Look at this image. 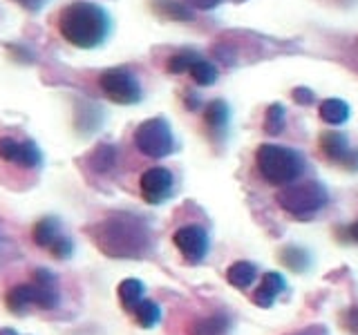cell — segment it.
<instances>
[{
    "label": "cell",
    "mask_w": 358,
    "mask_h": 335,
    "mask_svg": "<svg viewBox=\"0 0 358 335\" xmlns=\"http://www.w3.org/2000/svg\"><path fill=\"white\" fill-rule=\"evenodd\" d=\"M293 98L300 105H311L313 103V92H311V89H307V87H295L293 89Z\"/></svg>",
    "instance_id": "obj_30"
},
{
    "label": "cell",
    "mask_w": 358,
    "mask_h": 335,
    "mask_svg": "<svg viewBox=\"0 0 358 335\" xmlns=\"http://www.w3.org/2000/svg\"><path fill=\"white\" fill-rule=\"evenodd\" d=\"M16 3L21 7H25L27 12H41L48 0H16Z\"/></svg>",
    "instance_id": "obj_31"
},
{
    "label": "cell",
    "mask_w": 358,
    "mask_h": 335,
    "mask_svg": "<svg viewBox=\"0 0 358 335\" xmlns=\"http://www.w3.org/2000/svg\"><path fill=\"white\" fill-rule=\"evenodd\" d=\"M134 320H137L139 327L152 329V327H155V324H159V320H161V309H159V304H155L152 300H141L137 306H134Z\"/></svg>",
    "instance_id": "obj_16"
},
{
    "label": "cell",
    "mask_w": 358,
    "mask_h": 335,
    "mask_svg": "<svg viewBox=\"0 0 358 335\" xmlns=\"http://www.w3.org/2000/svg\"><path fill=\"white\" fill-rule=\"evenodd\" d=\"M255 164L264 181L273 186L291 184L302 172V157L298 152L284 146H275V143H264L257 148Z\"/></svg>",
    "instance_id": "obj_3"
},
{
    "label": "cell",
    "mask_w": 358,
    "mask_h": 335,
    "mask_svg": "<svg viewBox=\"0 0 358 335\" xmlns=\"http://www.w3.org/2000/svg\"><path fill=\"white\" fill-rule=\"evenodd\" d=\"M257 270L251 261H235L229 270H227V279L235 286V288H249L255 282Z\"/></svg>",
    "instance_id": "obj_13"
},
{
    "label": "cell",
    "mask_w": 358,
    "mask_h": 335,
    "mask_svg": "<svg viewBox=\"0 0 358 335\" xmlns=\"http://www.w3.org/2000/svg\"><path fill=\"white\" fill-rule=\"evenodd\" d=\"M152 5H155V9L159 14H164L168 18H175V21H191L193 18V14L188 12L186 7L173 3V0H155Z\"/></svg>",
    "instance_id": "obj_24"
},
{
    "label": "cell",
    "mask_w": 358,
    "mask_h": 335,
    "mask_svg": "<svg viewBox=\"0 0 358 335\" xmlns=\"http://www.w3.org/2000/svg\"><path fill=\"white\" fill-rule=\"evenodd\" d=\"M347 327H349V331L358 335V306L349 311V315H347Z\"/></svg>",
    "instance_id": "obj_33"
},
{
    "label": "cell",
    "mask_w": 358,
    "mask_h": 335,
    "mask_svg": "<svg viewBox=\"0 0 358 335\" xmlns=\"http://www.w3.org/2000/svg\"><path fill=\"white\" fill-rule=\"evenodd\" d=\"M96 248L114 259H137L150 248V230L139 217L114 215L96 224L92 230Z\"/></svg>",
    "instance_id": "obj_1"
},
{
    "label": "cell",
    "mask_w": 358,
    "mask_h": 335,
    "mask_svg": "<svg viewBox=\"0 0 358 335\" xmlns=\"http://www.w3.org/2000/svg\"><path fill=\"white\" fill-rule=\"evenodd\" d=\"M206 123L213 130H224L229 123V105L224 101H213L206 107Z\"/></svg>",
    "instance_id": "obj_18"
},
{
    "label": "cell",
    "mask_w": 358,
    "mask_h": 335,
    "mask_svg": "<svg viewBox=\"0 0 358 335\" xmlns=\"http://www.w3.org/2000/svg\"><path fill=\"white\" fill-rule=\"evenodd\" d=\"M325 202H327L325 188L316 184V181L289 186L282 193H277V204H280L282 210H286L293 217H309L313 213H318L325 206Z\"/></svg>",
    "instance_id": "obj_4"
},
{
    "label": "cell",
    "mask_w": 358,
    "mask_h": 335,
    "mask_svg": "<svg viewBox=\"0 0 358 335\" xmlns=\"http://www.w3.org/2000/svg\"><path fill=\"white\" fill-rule=\"evenodd\" d=\"M229 327L231 322L227 315H209V318H202L195 324H191L188 335H224L229 331Z\"/></svg>",
    "instance_id": "obj_10"
},
{
    "label": "cell",
    "mask_w": 358,
    "mask_h": 335,
    "mask_svg": "<svg viewBox=\"0 0 358 335\" xmlns=\"http://www.w3.org/2000/svg\"><path fill=\"white\" fill-rule=\"evenodd\" d=\"M282 259H284V264L293 270H302L307 266V255H304V250H300V248H286L282 252Z\"/></svg>",
    "instance_id": "obj_26"
},
{
    "label": "cell",
    "mask_w": 358,
    "mask_h": 335,
    "mask_svg": "<svg viewBox=\"0 0 358 335\" xmlns=\"http://www.w3.org/2000/svg\"><path fill=\"white\" fill-rule=\"evenodd\" d=\"M43 161V155L39 146H36L34 141H21V150H18V159L16 164H21L23 168H36L41 166Z\"/></svg>",
    "instance_id": "obj_19"
},
{
    "label": "cell",
    "mask_w": 358,
    "mask_h": 335,
    "mask_svg": "<svg viewBox=\"0 0 358 335\" xmlns=\"http://www.w3.org/2000/svg\"><path fill=\"white\" fill-rule=\"evenodd\" d=\"M320 148L322 152L334 159V161H345L349 157V146H347V137L343 134H336V132H327L320 137Z\"/></svg>",
    "instance_id": "obj_11"
},
{
    "label": "cell",
    "mask_w": 358,
    "mask_h": 335,
    "mask_svg": "<svg viewBox=\"0 0 358 335\" xmlns=\"http://www.w3.org/2000/svg\"><path fill=\"white\" fill-rule=\"evenodd\" d=\"M34 286V304L36 306H41V309L45 311H50L54 309V306L59 304V293H56V288H43V286Z\"/></svg>",
    "instance_id": "obj_25"
},
{
    "label": "cell",
    "mask_w": 358,
    "mask_h": 335,
    "mask_svg": "<svg viewBox=\"0 0 358 335\" xmlns=\"http://www.w3.org/2000/svg\"><path fill=\"white\" fill-rule=\"evenodd\" d=\"M200 61V56H197L195 52L186 50V52H179V54H173V56L168 58L166 63V69L170 72V74H182V72L191 69L193 63Z\"/></svg>",
    "instance_id": "obj_20"
},
{
    "label": "cell",
    "mask_w": 358,
    "mask_h": 335,
    "mask_svg": "<svg viewBox=\"0 0 358 335\" xmlns=\"http://www.w3.org/2000/svg\"><path fill=\"white\" fill-rule=\"evenodd\" d=\"M282 291H284V277L280 273H266L262 277V284H260V288L253 295V302L257 306H264V309H268V306L273 304V300Z\"/></svg>",
    "instance_id": "obj_9"
},
{
    "label": "cell",
    "mask_w": 358,
    "mask_h": 335,
    "mask_svg": "<svg viewBox=\"0 0 358 335\" xmlns=\"http://www.w3.org/2000/svg\"><path fill=\"white\" fill-rule=\"evenodd\" d=\"M98 85H101L103 94L110 98L112 103L119 105H134L141 98V85L128 69L112 67L98 76Z\"/></svg>",
    "instance_id": "obj_6"
},
{
    "label": "cell",
    "mask_w": 358,
    "mask_h": 335,
    "mask_svg": "<svg viewBox=\"0 0 358 335\" xmlns=\"http://www.w3.org/2000/svg\"><path fill=\"white\" fill-rule=\"evenodd\" d=\"M349 233H352V237H354V241H358V221L352 226V228H349Z\"/></svg>",
    "instance_id": "obj_34"
},
{
    "label": "cell",
    "mask_w": 358,
    "mask_h": 335,
    "mask_svg": "<svg viewBox=\"0 0 358 335\" xmlns=\"http://www.w3.org/2000/svg\"><path fill=\"white\" fill-rule=\"evenodd\" d=\"M188 72H191V76H193V80L197 85H213L215 80H218V69H215V65H211V63H206V61L193 63V67Z\"/></svg>",
    "instance_id": "obj_21"
},
{
    "label": "cell",
    "mask_w": 358,
    "mask_h": 335,
    "mask_svg": "<svg viewBox=\"0 0 358 335\" xmlns=\"http://www.w3.org/2000/svg\"><path fill=\"white\" fill-rule=\"evenodd\" d=\"M50 250H52V255L56 259H67V257H72V252H74V246H72V239L56 237L52 246H50Z\"/></svg>",
    "instance_id": "obj_28"
},
{
    "label": "cell",
    "mask_w": 358,
    "mask_h": 335,
    "mask_svg": "<svg viewBox=\"0 0 358 335\" xmlns=\"http://www.w3.org/2000/svg\"><path fill=\"white\" fill-rule=\"evenodd\" d=\"M186 3H191L197 9H215L222 0H186Z\"/></svg>",
    "instance_id": "obj_32"
},
{
    "label": "cell",
    "mask_w": 358,
    "mask_h": 335,
    "mask_svg": "<svg viewBox=\"0 0 358 335\" xmlns=\"http://www.w3.org/2000/svg\"><path fill=\"white\" fill-rule=\"evenodd\" d=\"M34 304V286L32 284H21L14 286L7 293V309L14 313H23L27 306Z\"/></svg>",
    "instance_id": "obj_15"
},
{
    "label": "cell",
    "mask_w": 358,
    "mask_h": 335,
    "mask_svg": "<svg viewBox=\"0 0 358 335\" xmlns=\"http://www.w3.org/2000/svg\"><path fill=\"white\" fill-rule=\"evenodd\" d=\"M18 150H21V141H16L12 137H3V139H0V159L14 161V164H16Z\"/></svg>",
    "instance_id": "obj_27"
},
{
    "label": "cell",
    "mask_w": 358,
    "mask_h": 335,
    "mask_svg": "<svg viewBox=\"0 0 358 335\" xmlns=\"http://www.w3.org/2000/svg\"><path fill=\"white\" fill-rule=\"evenodd\" d=\"M114 159H116V150L112 146H98L92 152V157H90V164H92L96 172H105L114 166Z\"/></svg>",
    "instance_id": "obj_22"
},
{
    "label": "cell",
    "mask_w": 358,
    "mask_h": 335,
    "mask_svg": "<svg viewBox=\"0 0 358 335\" xmlns=\"http://www.w3.org/2000/svg\"><path fill=\"white\" fill-rule=\"evenodd\" d=\"M139 188H141V197L150 206H157L161 202H166L170 193H173V175L166 168H150L141 175Z\"/></svg>",
    "instance_id": "obj_8"
},
{
    "label": "cell",
    "mask_w": 358,
    "mask_h": 335,
    "mask_svg": "<svg viewBox=\"0 0 358 335\" xmlns=\"http://www.w3.org/2000/svg\"><path fill=\"white\" fill-rule=\"evenodd\" d=\"M175 246L177 250L182 252L184 259L188 261H202L209 252V235L202 228V226H182L175 233Z\"/></svg>",
    "instance_id": "obj_7"
},
{
    "label": "cell",
    "mask_w": 358,
    "mask_h": 335,
    "mask_svg": "<svg viewBox=\"0 0 358 335\" xmlns=\"http://www.w3.org/2000/svg\"><path fill=\"white\" fill-rule=\"evenodd\" d=\"M264 130L268 134H280L284 130V107L280 103L268 105L264 116Z\"/></svg>",
    "instance_id": "obj_23"
},
{
    "label": "cell",
    "mask_w": 358,
    "mask_h": 335,
    "mask_svg": "<svg viewBox=\"0 0 358 335\" xmlns=\"http://www.w3.org/2000/svg\"><path fill=\"white\" fill-rule=\"evenodd\" d=\"M320 119L329 125H343L349 119V105L340 98H327L320 103Z\"/></svg>",
    "instance_id": "obj_12"
},
{
    "label": "cell",
    "mask_w": 358,
    "mask_h": 335,
    "mask_svg": "<svg viewBox=\"0 0 358 335\" xmlns=\"http://www.w3.org/2000/svg\"><path fill=\"white\" fill-rule=\"evenodd\" d=\"M54 275L50 273V270H45V268H39V270H34V284L36 286H43V288H54Z\"/></svg>",
    "instance_id": "obj_29"
},
{
    "label": "cell",
    "mask_w": 358,
    "mask_h": 335,
    "mask_svg": "<svg viewBox=\"0 0 358 335\" xmlns=\"http://www.w3.org/2000/svg\"><path fill=\"white\" fill-rule=\"evenodd\" d=\"M0 335H21V333H16L14 329H3L0 331Z\"/></svg>",
    "instance_id": "obj_35"
},
{
    "label": "cell",
    "mask_w": 358,
    "mask_h": 335,
    "mask_svg": "<svg viewBox=\"0 0 358 335\" xmlns=\"http://www.w3.org/2000/svg\"><path fill=\"white\" fill-rule=\"evenodd\" d=\"M134 146H137L141 155H146L150 159L168 157L175 148L173 132H170L168 121H164L161 116L143 121L139 128L134 130Z\"/></svg>",
    "instance_id": "obj_5"
},
{
    "label": "cell",
    "mask_w": 358,
    "mask_h": 335,
    "mask_svg": "<svg viewBox=\"0 0 358 335\" xmlns=\"http://www.w3.org/2000/svg\"><path fill=\"white\" fill-rule=\"evenodd\" d=\"M32 237L41 248H50L54 244V239L59 237V221L54 219V217H45V219H41L39 224L34 226Z\"/></svg>",
    "instance_id": "obj_14"
},
{
    "label": "cell",
    "mask_w": 358,
    "mask_h": 335,
    "mask_svg": "<svg viewBox=\"0 0 358 335\" xmlns=\"http://www.w3.org/2000/svg\"><path fill=\"white\" fill-rule=\"evenodd\" d=\"M59 32L74 47L94 50L110 34V16L94 3H72L61 12Z\"/></svg>",
    "instance_id": "obj_2"
},
{
    "label": "cell",
    "mask_w": 358,
    "mask_h": 335,
    "mask_svg": "<svg viewBox=\"0 0 358 335\" xmlns=\"http://www.w3.org/2000/svg\"><path fill=\"white\" fill-rule=\"evenodd\" d=\"M119 300L125 309H134L143 300V284L134 277L123 279L119 284Z\"/></svg>",
    "instance_id": "obj_17"
}]
</instances>
